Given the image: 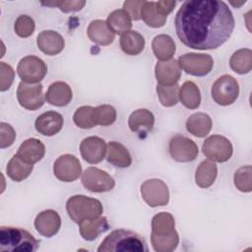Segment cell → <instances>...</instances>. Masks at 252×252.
I'll use <instances>...</instances> for the list:
<instances>
[{
    "instance_id": "10",
    "label": "cell",
    "mask_w": 252,
    "mask_h": 252,
    "mask_svg": "<svg viewBox=\"0 0 252 252\" xmlns=\"http://www.w3.org/2000/svg\"><path fill=\"white\" fill-rule=\"evenodd\" d=\"M82 183L86 189L95 193L108 192L115 186L114 179L106 171L94 166L82 173Z\"/></svg>"
},
{
    "instance_id": "38",
    "label": "cell",
    "mask_w": 252,
    "mask_h": 252,
    "mask_svg": "<svg viewBox=\"0 0 252 252\" xmlns=\"http://www.w3.org/2000/svg\"><path fill=\"white\" fill-rule=\"evenodd\" d=\"M151 243L157 252H171L176 249L179 243V236L177 232L170 236L151 235Z\"/></svg>"
},
{
    "instance_id": "37",
    "label": "cell",
    "mask_w": 252,
    "mask_h": 252,
    "mask_svg": "<svg viewBox=\"0 0 252 252\" xmlns=\"http://www.w3.org/2000/svg\"><path fill=\"white\" fill-rule=\"evenodd\" d=\"M235 187L241 192H251L252 190V167L247 164L239 167L233 176Z\"/></svg>"
},
{
    "instance_id": "26",
    "label": "cell",
    "mask_w": 252,
    "mask_h": 252,
    "mask_svg": "<svg viewBox=\"0 0 252 252\" xmlns=\"http://www.w3.org/2000/svg\"><path fill=\"white\" fill-rule=\"evenodd\" d=\"M152 49L155 56L160 61H167L172 58L176 51L174 40L168 34H158L152 41Z\"/></svg>"
},
{
    "instance_id": "24",
    "label": "cell",
    "mask_w": 252,
    "mask_h": 252,
    "mask_svg": "<svg viewBox=\"0 0 252 252\" xmlns=\"http://www.w3.org/2000/svg\"><path fill=\"white\" fill-rule=\"evenodd\" d=\"M106 159L112 165L119 168L129 167L132 163V158L125 146L122 144L111 141L107 144Z\"/></svg>"
},
{
    "instance_id": "1",
    "label": "cell",
    "mask_w": 252,
    "mask_h": 252,
    "mask_svg": "<svg viewBox=\"0 0 252 252\" xmlns=\"http://www.w3.org/2000/svg\"><path fill=\"white\" fill-rule=\"evenodd\" d=\"M175 31L186 46L199 49H216L222 45L234 29V18L223 1H185L176 13Z\"/></svg>"
},
{
    "instance_id": "6",
    "label": "cell",
    "mask_w": 252,
    "mask_h": 252,
    "mask_svg": "<svg viewBox=\"0 0 252 252\" xmlns=\"http://www.w3.org/2000/svg\"><path fill=\"white\" fill-rule=\"evenodd\" d=\"M17 72L22 82L27 84H38L44 79L47 67L42 59L33 55H28L20 60Z\"/></svg>"
},
{
    "instance_id": "22",
    "label": "cell",
    "mask_w": 252,
    "mask_h": 252,
    "mask_svg": "<svg viewBox=\"0 0 252 252\" xmlns=\"http://www.w3.org/2000/svg\"><path fill=\"white\" fill-rule=\"evenodd\" d=\"M109 228L107 219L105 217H96L94 219L84 220L79 222L81 236L87 241L96 239L101 233Z\"/></svg>"
},
{
    "instance_id": "20",
    "label": "cell",
    "mask_w": 252,
    "mask_h": 252,
    "mask_svg": "<svg viewBox=\"0 0 252 252\" xmlns=\"http://www.w3.org/2000/svg\"><path fill=\"white\" fill-rule=\"evenodd\" d=\"M73 97L71 87L65 82H54L49 87L45 94V100L54 106H66L70 103Z\"/></svg>"
},
{
    "instance_id": "18",
    "label": "cell",
    "mask_w": 252,
    "mask_h": 252,
    "mask_svg": "<svg viewBox=\"0 0 252 252\" xmlns=\"http://www.w3.org/2000/svg\"><path fill=\"white\" fill-rule=\"evenodd\" d=\"M36 44L40 51L46 55H57L65 46L63 36L55 31H42L36 37Z\"/></svg>"
},
{
    "instance_id": "40",
    "label": "cell",
    "mask_w": 252,
    "mask_h": 252,
    "mask_svg": "<svg viewBox=\"0 0 252 252\" xmlns=\"http://www.w3.org/2000/svg\"><path fill=\"white\" fill-rule=\"evenodd\" d=\"M35 29L34 21L32 17L28 15H20L14 24V30L17 35L20 37L31 36Z\"/></svg>"
},
{
    "instance_id": "9",
    "label": "cell",
    "mask_w": 252,
    "mask_h": 252,
    "mask_svg": "<svg viewBox=\"0 0 252 252\" xmlns=\"http://www.w3.org/2000/svg\"><path fill=\"white\" fill-rule=\"evenodd\" d=\"M143 200L152 208L165 206L169 202V190L167 185L160 179L153 178L144 181L141 185Z\"/></svg>"
},
{
    "instance_id": "43",
    "label": "cell",
    "mask_w": 252,
    "mask_h": 252,
    "mask_svg": "<svg viewBox=\"0 0 252 252\" xmlns=\"http://www.w3.org/2000/svg\"><path fill=\"white\" fill-rule=\"evenodd\" d=\"M85 4H86V1H83V0H77V1H71V0H69V1H55V2L42 3V5H46V6H56L62 12H64V13L80 11L85 6Z\"/></svg>"
},
{
    "instance_id": "36",
    "label": "cell",
    "mask_w": 252,
    "mask_h": 252,
    "mask_svg": "<svg viewBox=\"0 0 252 252\" xmlns=\"http://www.w3.org/2000/svg\"><path fill=\"white\" fill-rule=\"evenodd\" d=\"M179 86H161L158 85L157 93L158 96V100L162 106L170 107L175 105L179 99Z\"/></svg>"
},
{
    "instance_id": "28",
    "label": "cell",
    "mask_w": 252,
    "mask_h": 252,
    "mask_svg": "<svg viewBox=\"0 0 252 252\" xmlns=\"http://www.w3.org/2000/svg\"><path fill=\"white\" fill-rule=\"evenodd\" d=\"M120 47L127 55H138L145 48V38L136 31L126 32L120 36Z\"/></svg>"
},
{
    "instance_id": "11",
    "label": "cell",
    "mask_w": 252,
    "mask_h": 252,
    "mask_svg": "<svg viewBox=\"0 0 252 252\" xmlns=\"http://www.w3.org/2000/svg\"><path fill=\"white\" fill-rule=\"evenodd\" d=\"M53 173L60 181L73 182L82 174V165L74 155L65 154L54 161Z\"/></svg>"
},
{
    "instance_id": "23",
    "label": "cell",
    "mask_w": 252,
    "mask_h": 252,
    "mask_svg": "<svg viewBox=\"0 0 252 252\" xmlns=\"http://www.w3.org/2000/svg\"><path fill=\"white\" fill-rule=\"evenodd\" d=\"M89 38L98 45H109L115 38V33L109 29L103 20H94L90 23L88 30Z\"/></svg>"
},
{
    "instance_id": "39",
    "label": "cell",
    "mask_w": 252,
    "mask_h": 252,
    "mask_svg": "<svg viewBox=\"0 0 252 252\" xmlns=\"http://www.w3.org/2000/svg\"><path fill=\"white\" fill-rule=\"evenodd\" d=\"M93 111L94 107L90 105H83L79 107L74 115H73V121L74 123L82 129H91L94 127V117H93Z\"/></svg>"
},
{
    "instance_id": "42",
    "label": "cell",
    "mask_w": 252,
    "mask_h": 252,
    "mask_svg": "<svg viewBox=\"0 0 252 252\" xmlns=\"http://www.w3.org/2000/svg\"><path fill=\"white\" fill-rule=\"evenodd\" d=\"M16 139L14 128L5 122L0 123V148L5 149L13 145Z\"/></svg>"
},
{
    "instance_id": "2",
    "label": "cell",
    "mask_w": 252,
    "mask_h": 252,
    "mask_svg": "<svg viewBox=\"0 0 252 252\" xmlns=\"http://www.w3.org/2000/svg\"><path fill=\"white\" fill-rule=\"evenodd\" d=\"M146 240L138 233L128 229L111 231L100 243L98 252H148Z\"/></svg>"
},
{
    "instance_id": "14",
    "label": "cell",
    "mask_w": 252,
    "mask_h": 252,
    "mask_svg": "<svg viewBox=\"0 0 252 252\" xmlns=\"http://www.w3.org/2000/svg\"><path fill=\"white\" fill-rule=\"evenodd\" d=\"M106 151L107 145L105 144V141L96 136L85 138L80 145L82 158L92 164L100 162L104 158Z\"/></svg>"
},
{
    "instance_id": "29",
    "label": "cell",
    "mask_w": 252,
    "mask_h": 252,
    "mask_svg": "<svg viewBox=\"0 0 252 252\" xmlns=\"http://www.w3.org/2000/svg\"><path fill=\"white\" fill-rule=\"evenodd\" d=\"M218 175V166L213 161L203 160L197 167L195 173V182L201 188L212 186Z\"/></svg>"
},
{
    "instance_id": "41",
    "label": "cell",
    "mask_w": 252,
    "mask_h": 252,
    "mask_svg": "<svg viewBox=\"0 0 252 252\" xmlns=\"http://www.w3.org/2000/svg\"><path fill=\"white\" fill-rule=\"evenodd\" d=\"M15 77L14 69L5 62H0V91L5 92L10 89Z\"/></svg>"
},
{
    "instance_id": "3",
    "label": "cell",
    "mask_w": 252,
    "mask_h": 252,
    "mask_svg": "<svg viewBox=\"0 0 252 252\" xmlns=\"http://www.w3.org/2000/svg\"><path fill=\"white\" fill-rule=\"evenodd\" d=\"M38 247V240L28 230L15 226L0 227L1 252H34Z\"/></svg>"
},
{
    "instance_id": "7",
    "label": "cell",
    "mask_w": 252,
    "mask_h": 252,
    "mask_svg": "<svg viewBox=\"0 0 252 252\" xmlns=\"http://www.w3.org/2000/svg\"><path fill=\"white\" fill-rule=\"evenodd\" d=\"M178 63L187 74L197 77L208 75L214 67L212 56L204 53H185L178 58Z\"/></svg>"
},
{
    "instance_id": "19",
    "label": "cell",
    "mask_w": 252,
    "mask_h": 252,
    "mask_svg": "<svg viewBox=\"0 0 252 252\" xmlns=\"http://www.w3.org/2000/svg\"><path fill=\"white\" fill-rule=\"evenodd\" d=\"M45 154L44 144L35 138H30L24 141L18 149L17 156L29 164H34L42 159Z\"/></svg>"
},
{
    "instance_id": "34",
    "label": "cell",
    "mask_w": 252,
    "mask_h": 252,
    "mask_svg": "<svg viewBox=\"0 0 252 252\" xmlns=\"http://www.w3.org/2000/svg\"><path fill=\"white\" fill-rule=\"evenodd\" d=\"M141 19L152 28H161L166 23V17L157 10L154 1H145L141 10Z\"/></svg>"
},
{
    "instance_id": "32",
    "label": "cell",
    "mask_w": 252,
    "mask_h": 252,
    "mask_svg": "<svg viewBox=\"0 0 252 252\" xmlns=\"http://www.w3.org/2000/svg\"><path fill=\"white\" fill-rule=\"evenodd\" d=\"M109 29L117 34H123L132 28V19L123 9L114 10L109 14L106 20Z\"/></svg>"
},
{
    "instance_id": "45",
    "label": "cell",
    "mask_w": 252,
    "mask_h": 252,
    "mask_svg": "<svg viewBox=\"0 0 252 252\" xmlns=\"http://www.w3.org/2000/svg\"><path fill=\"white\" fill-rule=\"evenodd\" d=\"M176 5V2L175 1H158L156 2V7H157V10L163 16H167L173 9H174V6Z\"/></svg>"
},
{
    "instance_id": "5",
    "label": "cell",
    "mask_w": 252,
    "mask_h": 252,
    "mask_svg": "<svg viewBox=\"0 0 252 252\" xmlns=\"http://www.w3.org/2000/svg\"><path fill=\"white\" fill-rule=\"evenodd\" d=\"M211 94L217 104L222 106L230 105L238 97V82L230 75H222L214 82L211 89Z\"/></svg>"
},
{
    "instance_id": "15",
    "label": "cell",
    "mask_w": 252,
    "mask_h": 252,
    "mask_svg": "<svg viewBox=\"0 0 252 252\" xmlns=\"http://www.w3.org/2000/svg\"><path fill=\"white\" fill-rule=\"evenodd\" d=\"M61 226V218L54 210H45L40 212L34 220V228L44 237H52Z\"/></svg>"
},
{
    "instance_id": "8",
    "label": "cell",
    "mask_w": 252,
    "mask_h": 252,
    "mask_svg": "<svg viewBox=\"0 0 252 252\" xmlns=\"http://www.w3.org/2000/svg\"><path fill=\"white\" fill-rule=\"evenodd\" d=\"M203 154L211 160L217 162L227 161L233 153L230 141L220 135H212L202 146Z\"/></svg>"
},
{
    "instance_id": "21",
    "label": "cell",
    "mask_w": 252,
    "mask_h": 252,
    "mask_svg": "<svg viewBox=\"0 0 252 252\" xmlns=\"http://www.w3.org/2000/svg\"><path fill=\"white\" fill-rule=\"evenodd\" d=\"M155 124L154 114L146 108L134 110L128 119V126L133 133L147 134L152 131Z\"/></svg>"
},
{
    "instance_id": "31",
    "label": "cell",
    "mask_w": 252,
    "mask_h": 252,
    "mask_svg": "<svg viewBox=\"0 0 252 252\" xmlns=\"http://www.w3.org/2000/svg\"><path fill=\"white\" fill-rule=\"evenodd\" d=\"M33 168L32 164H29L22 160L17 155H15L8 162L6 167L7 175L16 182H21L27 179L32 173Z\"/></svg>"
},
{
    "instance_id": "16",
    "label": "cell",
    "mask_w": 252,
    "mask_h": 252,
    "mask_svg": "<svg viewBox=\"0 0 252 252\" xmlns=\"http://www.w3.org/2000/svg\"><path fill=\"white\" fill-rule=\"evenodd\" d=\"M155 75L158 85L173 86L177 84L181 77V68L175 59L160 61L156 64Z\"/></svg>"
},
{
    "instance_id": "17",
    "label": "cell",
    "mask_w": 252,
    "mask_h": 252,
    "mask_svg": "<svg viewBox=\"0 0 252 252\" xmlns=\"http://www.w3.org/2000/svg\"><path fill=\"white\" fill-rule=\"evenodd\" d=\"M63 116L56 111H47L35 119V130L43 136H54L59 133L63 127Z\"/></svg>"
},
{
    "instance_id": "30",
    "label": "cell",
    "mask_w": 252,
    "mask_h": 252,
    "mask_svg": "<svg viewBox=\"0 0 252 252\" xmlns=\"http://www.w3.org/2000/svg\"><path fill=\"white\" fill-rule=\"evenodd\" d=\"M179 100L189 109H196L201 103V93L192 81H186L179 89Z\"/></svg>"
},
{
    "instance_id": "13",
    "label": "cell",
    "mask_w": 252,
    "mask_h": 252,
    "mask_svg": "<svg viewBox=\"0 0 252 252\" xmlns=\"http://www.w3.org/2000/svg\"><path fill=\"white\" fill-rule=\"evenodd\" d=\"M17 99L20 105L28 110H36L44 103L42 85L21 82L17 89Z\"/></svg>"
},
{
    "instance_id": "44",
    "label": "cell",
    "mask_w": 252,
    "mask_h": 252,
    "mask_svg": "<svg viewBox=\"0 0 252 252\" xmlns=\"http://www.w3.org/2000/svg\"><path fill=\"white\" fill-rule=\"evenodd\" d=\"M145 1H135V0H128L125 1L123 4V10L128 13L130 18L134 21H138L141 19V10L144 5Z\"/></svg>"
},
{
    "instance_id": "27",
    "label": "cell",
    "mask_w": 252,
    "mask_h": 252,
    "mask_svg": "<svg viewBox=\"0 0 252 252\" xmlns=\"http://www.w3.org/2000/svg\"><path fill=\"white\" fill-rule=\"evenodd\" d=\"M175 230V220L171 214L161 212L152 219V233L154 236H170Z\"/></svg>"
},
{
    "instance_id": "4",
    "label": "cell",
    "mask_w": 252,
    "mask_h": 252,
    "mask_svg": "<svg viewBox=\"0 0 252 252\" xmlns=\"http://www.w3.org/2000/svg\"><path fill=\"white\" fill-rule=\"evenodd\" d=\"M66 211L70 219L79 223L84 220L99 217L103 212V207L97 199L85 195H75L67 200Z\"/></svg>"
},
{
    "instance_id": "35",
    "label": "cell",
    "mask_w": 252,
    "mask_h": 252,
    "mask_svg": "<svg viewBox=\"0 0 252 252\" xmlns=\"http://www.w3.org/2000/svg\"><path fill=\"white\" fill-rule=\"evenodd\" d=\"M93 117L95 126H109L115 122L117 113L113 106L109 104H101L94 107Z\"/></svg>"
},
{
    "instance_id": "33",
    "label": "cell",
    "mask_w": 252,
    "mask_h": 252,
    "mask_svg": "<svg viewBox=\"0 0 252 252\" xmlns=\"http://www.w3.org/2000/svg\"><path fill=\"white\" fill-rule=\"evenodd\" d=\"M230 68L237 74L243 75L251 71L252 51L249 48H241L233 52L229 59Z\"/></svg>"
},
{
    "instance_id": "25",
    "label": "cell",
    "mask_w": 252,
    "mask_h": 252,
    "mask_svg": "<svg viewBox=\"0 0 252 252\" xmlns=\"http://www.w3.org/2000/svg\"><path fill=\"white\" fill-rule=\"evenodd\" d=\"M213 126L212 118L204 112H197L190 115L186 121L187 131L198 138L206 137Z\"/></svg>"
},
{
    "instance_id": "12",
    "label": "cell",
    "mask_w": 252,
    "mask_h": 252,
    "mask_svg": "<svg viewBox=\"0 0 252 252\" xmlns=\"http://www.w3.org/2000/svg\"><path fill=\"white\" fill-rule=\"evenodd\" d=\"M199 150L196 143L182 135H175L169 141L170 157L178 162L193 161L198 156Z\"/></svg>"
}]
</instances>
